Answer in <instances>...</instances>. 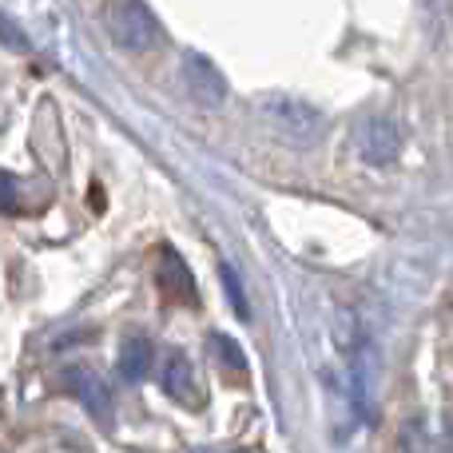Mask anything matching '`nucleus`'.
Returning <instances> with one entry per match:
<instances>
[{"label": "nucleus", "instance_id": "obj_7", "mask_svg": "<svg viewBox=\"0 0 453 453\" xmlns=\"http://www.w3.org/2000/svg\"><path fill=\"white\" fill-rule=\"evenodd\" d=\"M116 370L124 382H143L151 374V342L148 338H127L116 354Z\"/></svg>", "mask_w": 453, "mask_h": 453}, {"label": "nucleus", "instance_id": "obj_12", "mask_svg": "<svg viewBox=\"0 0 453 453\" xmlns=\"http://www.w3.org/2000/svg\"><path fill=\"white\" fill-rule=\"evenodd\" d=\"M0 40H4L8 48H16V52H28V36H24L4 12H0Z\"/></svg>", "mask_w": 453, "mask_h": 453}, {"label": "nucleus", "instance_id": "obj_8", "mask_svg": "<svg viewBox=\"0 0 453 453\" xmlns=\"http://www.w3.org/2000/svg\"><path fill=\"white\" fill-rule=\"evenodd\" d=\"M263 108L271 111L274 119H282L287 127H295V132H314V127H319V116H314V108L290 100V96H266Z\"/></svg>", "mask_w": 453, "mask_h": 453}, {"label": "nucleus", "instance_id": "obj_11", "mask_svg": "<svg viewBox=\"0 0 453 453\" xmlns=\"http://www.w3.org/2000/svg\"><path fill=\"white\" fill-rule=\"evenodd\" d=\"M20 207V188H16L12 175L0 172V215H12Z\"/></svg>", "mask_w": 453, "mask_h": 453}, {"label": "nucleus", "instance_id": "obj_10", "mask_svg": "<svg viewBox=\"0 0 453 453\" xmlns=\"http://www.w3.org/2000/svg\"><path fill=\"white\" fill-rule=\"evenodd\" d=\"M223 271V287H226V298H231V306H234V314H239V319H247V298H242V287H239V274H234V266L231 263H223L219 266Z\"/></svg>", "mask_w": 453, "mask_h": 453}, {"label": "nucleus", "instance_id": "obj_5", "mask_svg": "<svg viewBox=\"0 0 453 453\" xmlns=\"http://www.w3.org/2000/svg\"><path fill=\"white\" fill-rule=\"evenodd\" d=\"M164 390L172 394L175 402H188V406H196V402H199L196 374H191V362L183 358L180 350H172V354L164 358Z\"/></svg>", "mask_w": 453, "mask_h": 453}, {"label": "nucleus", "instance_id": "obj_4", "mask_svg": "<svg viewBox=\"0 0 453 453\" xmlns=\"http://www.w3.org/2000/svg\"><path fill=\"white\" fill-rule=\"evenodd\" d=\"M183 84H188V92L196 96L199 104H207V108H215V104L226 100V80H223V72L215 68L207 56H199V52L183 56Z\"/></svg>", "mask_w": 453, "mask_h": 453}, {"label": "nucleus", "instance_id": "obj_9", "mask_svg": "<svg viewBox=\"0 0 453 453\" xmlns=\"http://www.w3.org/2000/svg\"><path fill=\"white\" fill-rule=\"evenodd\" d=\"M211 354L226 366V374H247V354L239 350V342L226 334H215L211 338Z\"/></svg>", "mask_w": 453, "mask_h": 453}, {"label": "nucleus", "instance_id": "obj_2", "mask_svg": "<svg viewBox=\"0 0 453 453\" xmlns=\"http://www.w3.org/2000/svg\"><path fill=\"white\" fill-rule=\"evenodd\" d=\"M354 151L366 164H394L402 151V135L390 119H362L354 127Z\"/></svg>", "mask_w": 453, "mask_h": 453}, {"label": "nucleus", "instance_id": "obj_6", "mask_svg": "<svg viewBox=\"0 0 453 453\" xmlns=\"http://www.w3.org/2000/svg\"><path fill=\"white\" fill-rule=\"evenodd\" d=\"M159 282H164V290L172 298H188V303H196V282H191V271L172 247L159 250Z\"/></svg>", "mask_w": 453, "mask_h": 453}, {"label": "nucleus", "instance_id": "obj_3", "mask_svg": "<svg viewBox=\"0 0 453 453\" xmlns=\"http://www.w3.org/2000/svg\"><path fill=\"white\" fill-rule=\"evenodd\" d=\"M64 390L76 394L80 406H84L92 418H100V422L111 418V390L92 366H68L64 370Z\"/></svg>", "mask_w": 453, "mask_h": 453}, {"label": "nucleus", "instance_id": "obj_1", "mask_svg": "<svg viewBox=\"0 0 453 453\" xmlns=\"http://www.w3.org/2000/svg\"><path fill=\"white\" fill-rule=\"evenodd\" d=\"M111 32H116V40L124 48H132V52H148V48L159 40L156 16H151V8L140 4V0H124V4L116 8V16H111Z\"/></svg>", "mask_w": 453, "mask_h": 453}]
</instances>
